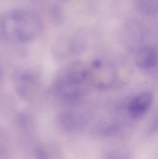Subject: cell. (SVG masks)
Returning <instances> with one entry per match:
<instances>
[{"label": "cell", "mask_w": 158, "mask_h": 159, "mask_svg": "<svg viewBox=\"0 0 158 159\" xmlns=\"http://www.w3.org/2000/svg\"><path fill=\"white\" fill-rule=\"evenodd\" d=\"M89 75L86 67L79 61L67 67L54 84L57 93L64 99L75 98L81 92V87Z\"/></svg>", "instance_id": "cell-2"}, {"label": "cell", "mask_w": 158, "mask_h": 159, "mask_svg": "<svg viewBox=\"0 0 158 159\" xmlns=\"http://www.w3.org/2000/svg\"><path fill=\"white\" fill-rule=\"evenodd\" d=\"M35 159H47L46 153L41 147H38L35 150Z\"/></svg>", "instance_id": "cell-8"}, {"label": "cell", "mask_w": 158, "mask_h": 159, "mask_svg": "<svg viewBox=\"0 0 158 159\" xmlns=\"http://www.w3.org/2000/svg\"><path fill=\"white\" fill-rule=\"evenodd\" d=\"M135 7L143 15L153 16L157 14L158 0H134Z\"/></svg>", "instance_id": "cell-6"}, {"label": "cell", "mask_w": 158, "mask_h": 159, "mask_svg": "<svg viewBox=\"0 0 158 159\" xmlns=\"http://www.w3.org/2000/svg\"><path fill=\"white\" fill-rule=\"evenodd\" d=\"M60 126L65 129L70 130L82 124L83 117L71 111H65L60 114L58 118Z\"/></svg>", "instance_id": "cell-5"}, {"label": "cell", "mask_w": 158, "mask_h": 159, "mask_svg": "<svg viewBox=\"0 0 158 159\" xmlns=\"http://www.w3.org/2000/svg\"><path fill=\"white\" fill-rule=\"evenodd\" d=\"M153 100V95L149 92L139 93L130 102L128 105L129 113L134 117L144 116L151 107Z\"/></svg>", "instance_id": "cell-3"}, {"label": "cell", "mask_w": 158, "mask_h": 159, "mask_svg": "<svg viewBox=\"0 0 158 159\" xmlns=\"http://www.w3.org/2000/svg\"><path fill=\"white\" fill-rule=\"evenodd\" d=\"M129 157L130 156L128 153L121 152L110 155L106 159H129Z\"/></svg>", "instance_id": "cell-9"}, {"label": "cell", "mask_w": 158, "mask_h": 159, "mask_svg": "<svg viewBox=\"0 0 158 159\" xmlns=\"http://www.w3.org/2000/svg\"><path fill=\"white\" fill-rule=\"evenodd\" d=\"M157 57V52L155 48L151 46L143 47L136 54V64L142 70H151L156 65Z\"/></svg>", "instance_id": "cell-4"}, {"label": "cell", "mask_w": 158, "mask_h": 159, "mask_svg": "<svg viewBox=\"0 0 158 159\" xmlns=\"http://www.w3.org/2000/svg\"><path fill=\"white\" fill-rule=\"evenodd\" d=\"M41 20L35 11L18 9L7 13L0 20V34L10 42L26 43L35 39L41 32Z\"/></svg>", "instance_id": "cell-1"}, {"label": "cell", "mask_w": 158, "mask_h": 159, "mask_svg": "<svg viewBox=\"0 0 158 159\" xmlns=\"http://www.w3.org/2000/svg\"><path fill=\"white\" fill-rule=\"evenodd\" d=\"M51 19L54 23L60 24L64 20V12L60 7L55 6L51 10Z\"/></svg>", "instance_id": "cell-7"}]
</instances>
